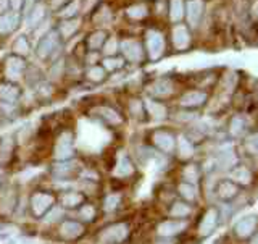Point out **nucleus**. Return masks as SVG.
<instances>
[{
	"label": "nucleus",
	"mask_w": 258,
	"mask_h": 244,
	"mask_svg": "<svg viewBox=\"0 0 258 244\" xmlns=\"http://www.w3.org/2000/svg\"><path fill=\"white\" fill-rule=\"evenodd\" d=\"M58 44H60V32H58V29L48 31L47 34L39 40L37 48H36L37 57H39V59H42V60L48 59V57H50L56 51Z\"/></svg>",
	"instance_id": "obj_1"
},
{
	"label": "nucleus",
	"mask_w": 258,
	"mask_h": 244,
	"mask_svg": "<svg viewBox=\"0 0 258 244\" xmlns=\"http://www.w3.org/2000/svg\"><path fill=\"white\" fill-rule=\"evenodd\" d=\"M127 225L126 223H115L105 228L100 234H99V241L103 244H118L123 242L127 238Z\"/></svg>",
	"instance_id": "obj_2"
},
{
	"label": "nucleus",
	"mask_w": 258,
	"mask_h": 244,
	"mask_svg": "<svg viewBox=\"0 0 258 244\" xmlns=\"http://www.w3.org/2000/svg\"><path fill=\"white\" fill-rule=\"evenodd\" d=\"M55 198L50 192H36L31 198V210L36 217H44L52 209Z\"/></svg>",
	"instance_id": "obj_3"
},
{
	"label": "nucleus",
	"mask_w": 258,
	"mask_h": 244,
	"mask_svg": "<svg viewBox=\"0 0 258 244\" xmlns=\"http://www.w3.org/2000/svg\"><path fill=\"white\" fill-rule=\"evenodd\" d=\"M147 51H149V57L152 60H158L165 52V39L163 34L158 31L150 29L147 32Z\"/></svg>",
	"instance_id": "obj_4"
},
{
	"label": "nucleus",
	"mask_w": 258,
	"mask_h": 244,
	"mask_svg": "<svg viewBox=\"0 0 258 244\" xmlns=\"http://www.w3.org/2000/svg\"><path fill=\"white\" fill-rule=\"evenodd\" d=\"M75 151H73V134L64 131L60 134L58 141H56V148H55V157L60 160H68Z\"/></svg>",
	"instance_id": "obj_5"
},
{
	"label": "nucleus",
	"mask_w": 258,
	"mask_h": 244,
	"mask_svg": "<svg viewBox=\"0 0 258 244\" xmlns=\"http://www.w3.org/2000/svg\"><path fill=\"white\" fill-rule=\"evenodd\" d=\"M204 0H189L187 5H185V18H187V23L192 28H197L199 23L204 16Z\"/></svg>",
	"instance_id": "obj_6"
},
{
	"label": "nucleus",
	"mask_w": 258,
	"mask_h": 244,
	"mask_svg": "<svg viewBox=\"0 0 258 244\" xmlns=\"http://www.w3.org/2000/svg\"><path fill=\"white\" fill-rule=\"evenodd\" d=\"M24 68H26V62L23 60V57L18 55H12L7 59V65H5V73H7V78L16 81L20 79Z\"/></svg>",
	"instance_id": "obj_7"
},
{
	"label": "nucleus",
	"mask_w": 258,
	"mask_h": 244,
	"mask_svg": "<svg viewBox=\"0 0 258 244\" xmlns=\"http://www.w3.org/2000/svg\"><path fill=\"white\" fill-rule=\"evenodd\" d=\"M256 223H258L256 215H247L244 218H240V220L234 225V233L240 238H247L255 231Z\"/></svg>",
	"instance_id": "obj_8"
},
{
	"label": "nucleus",
	"mask_w": 258,
	"mask_h": 244,
	"mask_svg": "<svg viewBox=\"0 0 258 244\" xmlns=\"http://www.w3.org/2000/svg\"><path fill=\"white\" fill-rule=\"evenodd\" d=\"M121 52H123L124 59L129 62H141L144 52H142V45L136 40H123L121 42Z\"/></svg>",
	"instance_id": "obj_9"
},
{
	"label": "nucleus",
	"mask_w": 258,
	"mask_h": 244,
	"mask_svg": "<svg viewBox=\"0 0 258 244\" xmlns=\"http://www.w3.org/2000/svg\"><path fill=\"white\" fill-rule=\"evenodd\" d=\"M153 142L157 144V148L163 152H173L176 148V141L174 136L168 131H163V129H158V131L153 133Z\"/></svg>",
	"instance_id": "obj_10"
},
{
	"label": "nucleus",
	"mask_w": 258,
	"mask_h": 244,
	"mask_svg": "<svg viewBox=\"0 0 258 244\" xmlns=\"http://www.w3.org/2000/svg\"><path fill=\"white\" fill-rule=\"evenodd\" d=\"M20 26V13L7 12L0 15V34H12Z\"/></svg>",
	"instance_id": "obj_11"
},
{
	"label": "nucleus",
	"mask_w": 258,
	"mask_h": 244,
	"mask_svg": "<svg viewBox=\"0 0 258 244\" xmlns=\"http://www.w3.org/2000/svg\"><path fill=\"white\" fill-rule=\"evenodd\" d=\"M218 210L216 209H208L204 218H202L200 222V226H199V231L200 234H204V236H208L210 233H213V230L216 228L218 225Z\"/></svg>",
	"instance_id": "obj_12"
},
{
	"label": "nucleus",
	"mask_w": 258,
	"mask_h": 244,
	"mask_svg": "<svg viewBox=\"0 0 258 244\" xmlns=\"http://www.w3.org/2000/svg\"><path fill=\"white\" fill-rule=\"evenodd\" d=\"M173 44L177 51H184V48H187L189 44H190V34H189V29L182 26V24H177L173 29Z\"/></svg>",
	"instance_id": "obj_13"
},
{
	"label": "nucleus",
	"mask_w": 258,
	"mask_h": 244,
	"mask_svg": "<svg viewBox=\"0 0 258 244\" xmlns=\"http://www.w3.org/2000/svg\"><path fill=\"white\" fill-rule=\"evenodd\" d=\"M208 99V95L202 91H190V92H185L181 97V105L182 107H187V109H196L204 105Z\"/></svg>",
	"instance_id": "obj_14"
},
{
	"label": "nucleus",
	"mask_w": 258,
	"mask_h": 244,
	"mask_svg": "<svg viewBox=\"0 0 258 244\" xmlns=\"http://www.w3.org/2000/svg\"><path fill=\"white\" fill-rule=\"evenodd\" d=\"M83 233H84V226L81 225L79 222L68 220V222H63L61 226H60V234L64 239H76Z\"/></svg>",
	"instance_id": "obj_15"
},
{
	"label": "nucleus",
	"mask_w": 258,
	"mask_h": 244,
	"mask_svg": "<svg viewBox=\"0 0 258 244\" xmlns=\"http://www.w3.org/2000/svg\"><path fill=\"white\" fill-rule=\"evenodd\" d=\"M185 226H187V223L184 220H177V218L176 220H166L158 226V233L161 236H174V234L181 233Z\"/></svg>",
	"instance_id": "obj_16"
},
{
	"label": "nucleus",
	"mask_w": 258,
	"mask_h": 244,
	"mask_svg": "<svg viewBox=\"0 0 258 244\" xmlns=\"http://www.w3.org/2000/svg\"><path fill=\"white\" fill-rule=\"evenodd\" d=\"M216 192H218V198H220V199H223V201H231L232 198L237 196L239 188H237V184L234 183V181L226 180V181H221L220 184H218Z\"/></svg>",
	"instance_id": "obj_17"
},
{
	"label": "nucleus",
	"mask_w": 258,
	"mask_h": 244,
	"mask_svg": "<svg viewBox=\"0 0 258 244\" xmlns=\"http://www.w3.org/2000/svg\"><path fill=\"white\" fill-rule=\"evenodd\" d=\"M150 92L155 97H166L173 92V83L169 79H158L152 84Z\"/></svg>",
	"instance_id": "obj_18"
},
{
	"label": "nucleus",
	"mask_w": 258,
	"mask_h": 244,
	"mask_svg": "<svg viewBox=\"0 0 258 244\" xmlns=\"http://www.w3.org/2000/svg\"><path fill=\"white\" fill-rule=\"evenodd\" d=\"M185 16L184 0H169V20L173 23H179Z\"/></svg>",
	"instance_id": "obj_19"
},
{
	"label": "nucleus",
	"mask_w": 258,
	"mask_h": 244,
	"mask_svg": "<svg viewBox=\"0 0 258 244\" xmlns=\"http://www.w3.org/2000/svg\"><path fill=\"white\" fill-rule=\"evenodd\" d=\"M45 13H47V8L44 4H36L32 7V10L29 12V16H28V24L31 28L37 26V24L45 18Z\"/></svg>",
	"instance_id": "obj_20"
},
{
	"label": "nucleus",
	"mask_w": 258,
	"mask_h": 244,
	"mask_svg": "<svg viewBox=\"0 0 258 244\" xmlns=\"http://www.w3.org/2000/svg\"><path fill=\"white\" fill-rule=\"evenodd\" d=\"M60 202L63 204V207H68V209H75L78 206H81L84 202V196L81 192H75V191H70V192H64L63 196L60 198Z\"/></svg>",
	"instance_id": "obj_21"
},
{
	"label": "nucleus",
	"mask_w": 258,
	"mask_h": 244,
	"mask_svg": "<svg viewBox=\"0 0 258 244\" xmlns=\"http://www.w3.org/2000/svg\"><path fill=\"white\" fill-rule=\"evenodd\" d=\"M20 97V89L13 84H2L0 86V99L4 102L13 104L15 101H18Z\"/></svg>",
	"instance_id": "obj_22"
},
{
	"label": "nucleus",
	"mask_w": 258,
	"mask_h": 244,
	"mask_svg": "<svg viewBox=\"0 0 258 244\" xmlns=\"http://www.w3.org/2000/svg\"><path fill=\"white\" fill-rule=\"evenodd\" d=\"M105 40H107V32H105V31H95V32H92L91 36H89L87 47L91 48V51H99L100 47H103Z\"/></svg>",
	"instance_id": "obj_23"
},
{
	"label": "nucleus",
	"mask_w": 258,
	"mask_h": 244,
	"mask_svg": "<svg viewBox=\"0 0 258 244\" xmlns=\"http://www.w3.org/2000/svg\"><path fill=\"white\" fill-rule=\"evenodd\" d=\"M79 28V23L76 20H64L60 23V28H58V32L63 39H68L73 32H76V29Z\"/></svg>",
	"instance_id": "obj_24"
},
{
	"label": "nucleus",
	"mask_w": 258,
	"mask_h": 244,
	"mask_svg": "<svg viewBox=\"0 0 258 244\" xmlns=\"http://www.w3.org/2000/svg\"><path fill=\"white\" fill-rule=\"evenodd\" d=\"M169 214H171V217L177 218V220H181V218L190 215V207L187 204H184V202H174L171 210H169Z\"/></svg>",
	"instance_id": "obj_25"
},
{
	"label": "nucleus",
	"mask_w": 258,
	"mask_h": 244,
	"mask_svg": "<svg viewBox=\"0 0 258 244\" xmlns=\"http://www.w3.org/2000/svg\"><path fill=\"white\" fill-rule=\"evenodd\" d=\"M177 191H179V194L185 201H196V198H197L196 186L190 184V183H185V181L181 183L179 186H177Z\"/></svg>",
	"instance_id": "obj_26"
},
{
	"label": "nucleus",
	"mask_w": 258,
	"mask_h": 244,
	"mask_svg": "<svg viewBox=\"0 0 258 244\" xmlns=\"http://www.w3.org/2000/svg\"><path fill=\"white\" fill-rule=\"evenodd\" d=\"M133 172H134V168H133L131 160H129L126 156H121L118 160V165H116V173L119 176H129Z\"/></svg>",
	"instance_id": "obj_27"
},
{
	"label": "nucleus",
	"mask_w": 258,
	"mask_h": 244,
	"mask_svg": "<svg viewBox=\"0 0 258 244\" xmlns=\"http://www.w3.org/2000/svg\"><path fill=\"white\" fill-rule=\"evenodd\" d=\"M13 51H15V54L18 55V57H24V55H28L29 54V42H28V39L24 37V36H21V37H18L13 42Z\"/></svg>",
	"instance_id": "obj_28"
},
{
	"label": "nucleus",
	"mask_w": 258,
	"mask_h": 244,
	"mask_svg": "<svg viewBox=\"0 0 258 244\" xmlns=\"http://www.w3.org/2000/svg\"><path fill=\"white\" fill-rule=\"evenodd\" d=\"M97 112H99V115H100L102 118H105V120H107L108 123H111V125H118V123H121V117L118 115V113H116L115 110L107 109V107H100Z\"/></svg>",
	"instance_id": "obj_29"
},
{
	"label": "nucleus",
	"mask_w": 258,
	"mask_h": 244,
	"mask_svg": "<svg viewBox=\"0 0 258 244\" xmlns=\"http://www.w3.org/2000/svg\"><path fill=\"white\" fill-rule=\"evenodd\" d=\"M127 16L129 18H133V20H142L144 16H147V7L139 4V5H133V7H129L127 8Z\"/></svg>",
	"instance_id": "obj_30"
},
{
	"label": "nucleus",
	"mask_w": 258,
	"mask_h": 244,
	"mask_svg": "<svg viewBox=\"0 0 258 244\" xmlns=\"http://www.w3.org/2000/svg\"><path fill=\"white\" fill-rule=\"evenodd\" d=\"M232 178L239 183H250V180H252V172L245 167H239L232 172Z\"/></svg>",
	"instance_id": "obj_31"
},
{
	"label": "nucleus",
	"mask_w": 258,
	"mask_h": 244,
	"mask_svg": "<svg viewBox=\"0 0 258 244\" xmlns=\"http://www.w3.org/2000/svg\"><path fill=\"white\" fill-rule=\"evenodd\" d=\"M147 110L153 118H163L166 115V109L163 107V105L158 104V102H153V101L147 102Z\"/></svg>",
	"instance_id": "obj_32"
},
{
	"label": "nucleus",
	"mask_w": 258,
	"mask_h": 244,
	"mask_svg": "<svg viewBox=\"0 0 258 244\" xmlns=\"http://www.w3.org/2000/svg\"><path fill=\"white\" fill-rule=\"evenodd\" d=\"M87 78L94 81V83H100V81L105 79V70L103 67H99V65H94L87 70Z\"/></svg>",
	"instance_id": "obj_33"
},
{
	"label": "nucleus",
	"mask_w": 258,
	"mask_h": 244,
	"mask_svg": "<svg viewBox=\"0 0 258 244\" xmlns=\"http://www.w3.org/2000/svg\"><path fill=\"white\" fill-rule=\"evenodd\" d=\"M229 126H231V134L232 136H240L242 133L245 131V120L242 117H236V118L231 120Z\"/></svg>",
	"instance_id": "obj_34"
},
{
	"label": "nucleus",
	"mask_w": 258,
	"mask_h": 244,
	"mask_svg": "<svg viewBox=\"0 0 258 244\" xmlns=\"http://www.w3.org/2000/svg\"><path fill=\"white\" fill-rule=\"evenodd\" d=\"M182 176H184L185 183L194 184V181H197L199 176H200V172H199L197 165H187V167H185L184 172H182Z\"/></svg>",
	"instance_id": "obj_35"
},
{
	"label": "nucleus",
	"mask_w": 258,
	"mask_h": 244,
	"mask_svg": "<svg viewBox=\"0 0 258 244\" xmlns=\"http://www.w3.org/2000/svg\"><path fill=\"white\" fill-rule=\"evenodd\" d=\"M244 145H245V149L250 154H252V156H258V131L250 134L247 139H245Z\"/></svg>",
	"instance_id": "obj_36"
},
{
	"label": "nucleus",
	"mask_w": 258,
	"mask_h": 244,
	"mask_svg": "<svg viewBox=\"0 0 258 244\" xmlns=\"http://www.w3.org/2000/svg\"><path fill=\"white\" fill-rule=\"evenodd\" d=\"M73 172H75V167L70 165V164H61V165H56V167H55V170H53L55 176H60V178H67V176H70Z\"/></svg>",
	"instance_id": "obj_37"
},
{
	"label": "nucleus",
	"mask_w": 258,
	"mask_h": 244,
	"mask_svg": "<svg viewBox=\"0 0 258 244\" xmlns=\"http://www.w3.org/2000/svg\"><path fill=\"white\" fill-rule=\"evenodd\" d=\"M192 152H194V148H192L190 141H187L185 137H181V139H179V154H181V157H190Z\"/></svg>",
	"instance_id": "obj_38"
},
{
	"label": "nucleus",
	"mask_w": 258,
	"mask_h": 244,
	"mask_svg": "<svg viewBox=\"0 0 258 244\" xmlns=\"http://www.w3.org/2000/svg\"><path fill=\"white\" fill-rule=\"evenodd\" d=\"M123 65V60L119 59H111V57H107L103 60V70H108V71H115L116 68H119Z\"/></svg>",
	"instance_id": "obj_39"
},
{
	"label": "nucleus",
	"mask_w": 258,
	"mask_h": 244,
	"mask_svg": "<svg viewBox=\"0 0 258 244\" xmlns=\"http://www.w3.org/2000/svg\"><path fill=\"white\" fill-rule=\"evenodd\" d=\"M13 151V142L12 139H4V142L0 144V159L4 157H10V152Z\"/></svg>",
	"instance_id": "obj_40"
},
{
	"label": "nucleus",
	"mask_w": 258,
	"mask_h": 244,
	"mask_svg": "<svg viewBox=\"0 0 258 244\" xmlns=\"http://www.w3.org/2000/svg\"><path fill=\"white\" fill-rule=\"evenodd\" d=\"M116 48H118V42L115 39H108V40H105V44H103V52L105 55H113L116 52Z\"/></svg>",
	"instance_id": "obj_41"
},
{
	"label": "nucleus",
	"mask_w": 258,
	"mask_h": 244,
	"mask_svg": "<svg viewBox=\"0 0 258 244\" xmlns=\"http://www.w3.org/2000/svg\"><path fill=\"white\" fill-rule=\"evenodd\" d=\"M119 204V196H108L105 199V210H115Z\"/></svg>",
	"instance_id": "obj_42"
},
{
	"label": "nucleus",
	"mask_w": 258,
	"mask_h": 244,
	"mask_svg": "<svg viewBox=\"0 0 258 244\" xmlns=\"http://www.w3.org/2000/svg\"><path fill=\"white\" fill-rule=\"evenodd\" d=\"M95 209H94V206H84L83 207V210H81V215H83L84 218H86V220H89V222H91V220H94V218H95Z\"/></svg>",
	"instance_id": "obj_43"
},
{
	"label": "nucleus",
	"mask_w": 258,
	"mask_h": 244,
	"mask_svg": "<svg viewBox=\"0 0 258 244\" xmlns=\"http://www.w3.org/2000/svg\"><path fill=\"white\" fill-rule=\"evenodd\" d=\"M13 233V226L8 225H0V238H7Z\"/></svg>",
	"instance_id": "obj_44"
},
{
	"label": "nucleus",
	"mask_w": 258,
	"mask_h": 244,
	"mask_svg": "<svg viewBox=\"0 0 258 244\" xmlns=\"http://www.w3.org/2000/svg\"><path fill=\"white\" fill-rule=\"evenodd\" d=\"M10 7L13 8V12L18 13L21 8L24 7V0H10Z\"/></svg>",
	"instance_id": "obj_45"
},
{
	"label": "nucleus",
	"mask_w": 258,
	"mask_h": 244,
	"mask_svg": "<svg viewBox=\"0 0 258 244\" xmlns=\"http://www.w3.org/2000/svg\"><path fill=\"white\" fill-rule=\"evenodd\" d=\"M8 7H10V0H0V15L7 13Z\"/></svg>",
	"instance_id": "obj_46"
},
{
	"label": "nucleus",
	"mask_w": 258,
	"mask_h": 244,
	"mask_svg": "<svg viewBox=\"0 0 258 244\" xmlns=\"http://www.w3.org/2000/svg\"><path fill=\"white\" fill-rule=\"evenodd\" d=\"M95 2H97V0H89V4H87V5H84V8H86V10H89V8L92 7V4H95Z\"/></svg>",
	"instance_id": "obj_47"
},
{
	"label": "nucleus",
	"mask_w": 258,
	"mask_h": 244,
	"mask_svg": "<svg viewBox=\"0 0 258 244\" xmlns=\"http://www.w3.org/2000/svg\"><path fill=\"white\" fill-rule=\"evenodd\" d=\"M252 244H258V234H256V236L252 239Z\"/></svg>",
	"instance_id": "obj_48"
}]
</instances>
